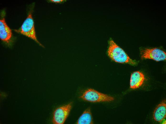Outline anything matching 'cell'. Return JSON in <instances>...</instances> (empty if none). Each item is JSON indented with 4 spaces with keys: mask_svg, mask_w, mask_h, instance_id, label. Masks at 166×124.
Here are the masks:
<instances>
[{
    "mask_svg": "<svg viewBox=\"0 0 166 124\" xmlns=\"http://www.w3.org/2000/svg\"><path fill=\"white\" fill-rule=\"evenodd\" d=\"M142 58L153 59L156 61L164 60L166 59V54L163 50L158 48L145 49L141 52Z\"/></svg>",
    "mask_w": 166,
    "mask_h": 124,
    "instance_id": "cell-5",
    "label": "cell"
},
{
    "mask_svg": "<svg viewBox=\"0 0 166 124\" xmlns=\"http://www.w3.org/2000/svg\"><path fill=\"white\" fill-rule=\"evenodd\" d=\"M166 104L165 101L160 103L155 110L153 115L154 120L160 122L166 117Z\"/></svg>",
    "mask_w": 166,
    "mask_h": 124,
    "instance_id": "cell-8",
    "label": "cell"
},
{
    "mask_svg": "<svg viewBox=\"0 0 166 124\" xmlns=\"http://www.w3.org/2000/svg\"><path fill=\"white\" fill-rule=\"evenodd\" d=\"M108 50V56L113 61L119 63L136 65L137 63L130 58L122 49L112 39L109 42Z\"/></svg>",
    "mask_w": 166,
    "mask_h": 124,
    "instance_id": "cell-1",
    "label": "cell"
},
{
    "mask_svg": "<svg viewBox=\"0 0 166 124\" xmlns=\"http://www.w3.org/2000/svg\"><path fill=\"white\" fill-rule=\"evenodd\" d=\"M5 13L1 14L0 20V38L3 42L9 45L11 41L12 33L11 29L7 24L5 19Z\"/></svg>",
    "mask_w": 166,
    "mask_h": 124,
    "instance_id": "cell-6",
    "label": "cell"
},
{
    "mask_svg": "<svg viewBox=\"0 0 166 124\" xmlns=\"http://www.w3.org/2000/svg\"><path fill=\"white\" fill-rule=\"evenodd\" d=\"M32 12L30 11L28 15L18 29L15 30L16 32L22 34L34 40L39 45L43 47L44 46L38 40L36 36L34 22L32 17Z\"/></svg>",
    "mask_w": 166,
    "mask_h": 124,
    "instance_id": "cell-2",
    "label": "cell"
},
{
    "mask_svg": "<svg viewBox=\"0 0 166 124\" xmlns=\"http://www.w3.org/2000/svg\"><path fill=\"white\" fill-rule=\"evenodd\" d=\"M72 103L57 108L53 114L52 122L53 124H62L67 117L71 108Z\"/></svg>",
    "mask_w": 166,
    "mask_h": 124,
    "instance_id": "cell-4",
    "label": "cell"
},
{
    "mask_svg": "<svg viewBox=\"0 0 166 124\" xmlns=\"http://www.w3.org/2000/svg\"><path fill=\"white\" fill-rule=\"evenodd\" d=\"M80 98L84 100L92 102H109L114 99L113 97L91 88L86 90Z\"/></svg>",
    "mask_w": 166,
    "mask_h": 124,
    "instance_id": "cell-3",
    "label": "cell"
},
{
    "mask_svg": "<svg viewBox=\"0 0 166 124\" xmlns=\"http://www.w3.org/2000/svg\"><path fill=\"white\" fill-rule=\"evenodd\" d=\"M93 123L90 109H87L78 119L77 124H92Z\"/></svg>",
    "mask_w": 166,
    "mask_h": 124,
    "instance_id": "cell-9",
    "label": "cell"
},
{
    "mask_svg": "<svg viewBox=\"0 0 166 124\" xmlns=\"http://www.w3.org/2000/svg\"><path fill=\"white\" fill-rule=\"evenodd\" d=\"M145 79L143 74L139 71H135L131 74L130 85V88L135 89L142 85Z\"/></svg>",
    "mask_w": 166,
    "mask_h": 124,
    "instance_id": "cell-7",
    "label": "cell"
},
{
    "mask_svg": "<svg viewBox=\"0 0 166 124\" xmlns=\"http://www.w3.org/2000/svg\"><path fill=\"white\" fill-rule=\"evenodd\" d=\"M49 2L58 4L63 3L66 2L67 0H48Z\"/></svg>",
    "mask_w": 166,
    "mask_h": 124,
    "instance_id": "cell-10",
    "label": "cell"
}]
</instances>
